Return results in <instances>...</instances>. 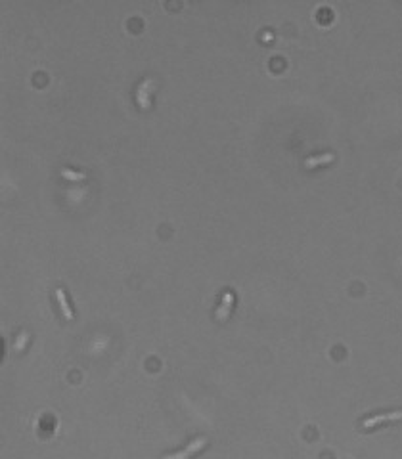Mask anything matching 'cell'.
Masks as SVG:
<instances>
[{
    "label": "cell",
    "mask_w": 402,
    "mask_h": 459,
    "mask_svg": "<svg viewBox=\"0 0 402 459\" xmlns=\"http://www.w3.org/2000/svg\"><path fill=\"white\" fill-rule=\"evenodd\" d=\"M205 444H207V438L205 436H199L196 438V440H192L190 444L184 448L182 452H178V453H168V455H165L163 459H190L192 455H196V453L201 450V448H205Z\"/></svg>",
    "instance_id": "6da1fadb"
},
{
    "label": "cell",
    "mask_w": 402,
    "mask_h": 459,
    "mask_svg": "<svg viewBox=\"0 0 402 459\" xmlns=\"http://www.w3.org/2000/svg\"><path fill=\"white\" fill-rule=\"evenodd\" d=\"M154 79H146L142 84L138 86V92H136V98H138V103L142 110H150L152 107V90H154Z\"/></svg>",
    "instance_id": "7a4b0ae2"
},
{
    "label": "cell",
    "mask_w": 402,
    "mask_h": 459,
    "mask_svg": "<svg viewBox=\"0 0 402 459\" xmlns=\"http://www.w3.org/2000/svg\"><path fill=\"white\" fill-rule=\"evenodd\" d=\"M396 419H402V409L389 411V413H381V416L368 417V419L362 421V429H372V427H375V425H381V423H387V421H396Z\"/></svg>",
    "instance_id": "3957f363"
},
{
    "label": "cell",
    "mask_w": 402,
    "mask_h": 459,
    "mask_svg": "<svg viewBox=\"0 0 402 459\" xmlns=\"http://www.w3.org/2000/svg\"><path fill=\"white\" fill-rule=\"evenodd\" d=\"M232 306H234V295H232L230 291H226L224 295H222V304H220V308L217 310V320L219 321L228 320Z\"/></svg>",
    "instance_id": "277c9868"
},
{
    "label": "cell",
    "mask_w": 402,
    "mask_h": 459,
    "mask_svg": "<svg viewBox=\"0 0 402 459\" xmlns=\"http://www.w3.org/2000/svg\"><path fill=\"white\" fill-rule=\"evenodd\" d=\"M56 299H58L59 306H61V312H64V316H66L69 321L73 320V310H71V306H69V300H67V297H66V291H64L61 287H58V289H56Z\"/></svg>",
    "instance_id": "5b68a950"
},
{
    "label": "cell",
    "mask_w": 402,
    "mask_h": 459,
    "mask_svg": "<svg viewBox=\"0 0 402 459\" xmlns=\"http://www.w3.org/2000/svg\"><path fill=\"white\" fill-rule=\"evenodd\" d=\"M333 159H335V155H333V153H324V155H318V157H308V159L305 161V167L312 168V167H318V165L331 163Z\"/></svg>",
    "instance_id": "8992f818"
},
{
    "label": "cell",
    "mask_w": 402,
    "mask_h": 459,
    "mask_svg": "<svg viewBox=\"0 0 402 459\" xmlns=\"http://www.w3.org/2000/svg\"><path fill=\"white\" fill-rule=\"evenodd\" d=\"M27 339H29V333H27V331H22V333L17 335V341H15L14 348L17 350V352H19V350H23V348H25V344H27Z\"/></svg>",
    "instance_id": "52a82bcc"
},
{
    "label": "cell",
    "mask_w": 402,
    "mask_h": 459,
    "mask_svg": "<svg viewBox=\"0 0 402 459\" xmlns=\"http://www.w3.org/2000/svg\"><path fill=\"white\" fill-rule=\"evenodd\" d=\"M61 174L66 176V178H69V180H75V182H79V180H84V178H87L82 172H73V170H69V168H64Z\"/></svg>",
    "instance_id": "ba28073f"
}]
</instances>
